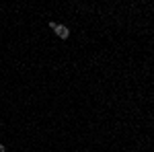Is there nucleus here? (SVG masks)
<instances>
[{
	"label": "nucleus",
	"mask_w": 154,
	"mask_h": 152,
	"mask_svg": "<svg viewBox=\"0 0 154 152\" xmlns=\"http://www.w3.org/2000/svg\"><path fill=\"white\" fill-rule=\"evenodd\" d=\"M56 35H58L60 39H68V37H70V29H68L66 25H58V27H56Z\"/></svg>",
	"instance_id": "nucleus-1"
},
{
	"label": "nucleus",
	"mask_w": 154,
	"mask_h": 152,
	"mask_svg": "<svg viewBox=\"0 0 154 152\" xmlns=\"http://www.w3.org/2000/svg\"><path fill=\"white\" fill-rule=\"evenodd\" d=\"M56 27H58V23H54V21H49V29H51V31H56Z\"/></svg>",
	"instance_id": "nucleus-2"
},
{
	"label": "nucleus",
	"mask_w": 154,
	"mask_h": 152,
	"mask_svg": "<svg viewBox=\"0 0 154 152\" xmlns=\"http://www.w3.org/2000/svg\"><path fill=\"white\" fill-rule=\"evenodd\" d=\"M0 152H6V146L4 144H0Z\"/></svg>",
	"instance_id": "nucleus-3"
}]
</instances>
